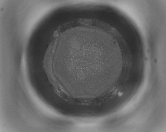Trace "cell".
I'll return each instance as SVG.
<instances>
[{
    "label": "cell",
    "instance_id": "6da1fadb",
    "mask_svg": "<svg viewBox=\"0 0 166 132\" xmlns=\"http://www.w3.org/2000/svg\"><path fill=\"white\" fill-rule=\"evenodd\" d=\"M94 38L68 36L60 41L54 68L68 91L80 97L96 98L105 93L120 74L122 61L111 48Z\"/></svg>",
    "mask_w": 166,
    "mask_h": 132
}]
</instances>
